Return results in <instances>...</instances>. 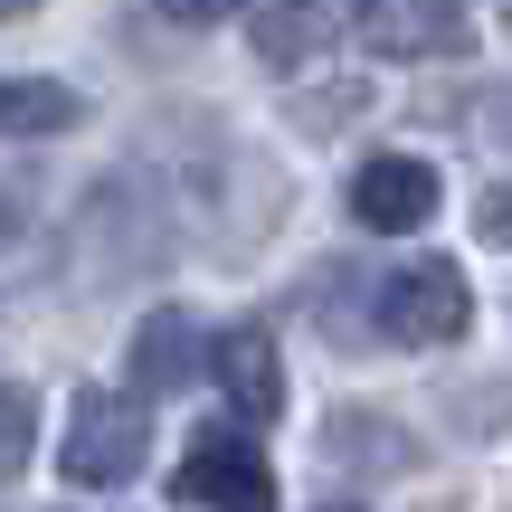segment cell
<instances>
[{"label": "cell", "mask_w": 512, "mask_h": 512, "mask_svg": "<svg viewBox=\"0 0 512 512\" xmlns=\"http://www.w3.org/2000/svg\"><path fill=\"white\" fill-rule=\"evenodd\" d=\"M152 456V408L143 389H76L67 408V446H57V475L76 494H124Z\"/></svg>", "instance_id": "6da1fadb"}, {"label": "cell", "mask_w": 512, "mask_h": 512, "mask_svg": "<svg viewBox=\"0 0 512 512\" xmlns=\"http://www.w3.org/2000/svg\"><path fill=\"white\" fill-rule=\"evenodd\" d=\"M370 323H380V342L437 351V342H456V332L475 323V285H465L456 256H408V266L380 275V294H370Z\"/></svg>", "instance_id": "7a4b0ae2"}, {"label": "cell", "mask_w": 512, "mask_h": 512, "mask_svg": "<svg viewBox=\"0 0 512 512\" xmlns=\"http://www.w3.org/2000/svg\"><path fill=\"white\" fill-rule=\"evenodd\" d=\"M171 494L181 503H200V512H275V465L256 456L247 437H200L181 456V475H171Z\"/></svg>", "instance_id": "3957f363"}, {"label": "cell", "mask_w": 512, "mask_h": 512, "mask_svg": "<svg viewBox=\"0 0 512 512\" xmlns=\"http://www.w3.org/2000/svg\"><path fill=\"white\" fill-rule=\"evenodd\" d=\"M351 219L380 228V238L427 228V219H437V162H418V152H380V162H361V171H351Z\"/></svg>", "instance_id": "277c9868"}, {"label": "cell", "mask_w": 512, "mask_h": 512, "mask_svg": "<svg viewBox=\"0 0 512 512\" xmlns=\"http://www.w3.org/2000/svg\"><path fill=\"white\" fill-rule=\"evenodd\" d=\"M351 29L380 57H456L465 48V0H361Z\"/></svg>", "instance_id": "5b68a950"}, {"label": "cell", "mask_w": 512, "mask_h": 512, "mask_svg": "<svg viewBox=\"0 0 512 512\" xmlns=\"http://www.w3.org/2000/svg\"><path fill=\"white\" fill-rule=\"evenodd\" d=\"M209 380H219V399L238 408V418L266 427L275 408H285V361H275V332H266V323H228L219 351H209Z\"/></svg>", "instance_id": "8992f818"}, {"label": "cell", "mask_w": 512, "mask_h": 512, "mask_svg": "<svg viewBox=\"0 0 512 512\" xmlns=\"http://www.w3.org/2000/svg\"><path fill=\"white\" fill-rule=\"evenodd\" d=\"M209 351H219V342H209L181 304L143 313V332H133V389H143V399H171V389H190L209 370Z\"/></svg>", "instance_id": "52a82bcc"}, {"label": "cell", "mask_w": 512, "mask_h": 512, "mask_svg": "<svg viewBox=\"0 0 512 512\" xmlns=\"http://www.w3.org/2000/svg\"><path fill=\"white\" fill-rule=\"evenodd\" d=\"M247 48H256V67H266V76H304L313 57L332 48V10H323V0H256Z\"/></svg>", "instance_id": "ba28073f"}, {"label": "cell", "mask_w": 512, "mask_h": 512, "mask_svg": "<svg viewBox=\"0 0 512 512\" xmlns=\"http://www.w3.org/2000/svg\"><path fill=\"white\" fill-rule=\"evenodd\" d=\"M76 124H86L76 86H57V76H0V133L10 143H48V133H76Z\"/></svg>", "instance_id": "9c48e42d"}, {"label": "cell", "mask_w": 512, "mask_h": 512, "mask_svg": "<svg viewBox=\"0 0 512 512\" xmlns=\"http://www.w3.org/2000/svg\"><path fill=\"white\" fill-rule=\"evenodd\" d=\"M29 446H38V399L29 389H0V484L29 475Z\"/></svg>", "instance_id": "30bf717a"}, {"label": "cell", "mask_w": 512, "mask_h": 512, "mask_svg": "<svg viewBox=\"0 0 512 512\" xmlns=\"http://www.w3.org/2000/svg\"><path fill=\"white\" fill-rule=\"evenodd\" d=\"M162 19H181V29H219V19H238L247 0H152Z\"/></svg>", "instance_id": "8fae6325"}, {"label": "cell", "mask_w": 512, "mask_h": 512, "mask_svg": "<svg viewBox=\"0 0 512 512\" xmlns=\"http://www.w3.org/2000/svg\"><path fill=\"white\" fill-rule=\"evenodd\" d=\"M475 228H484L494 247H512V181H494V190L475 200Z\"/></svg>", "instance_id": "7c38bea8"}, {"label": "cell", "mask_w": 512, "mask_h": 512, "mask_svg": "<svg viewBox=\"0 0 512 512\" xmlns=\"http://www.w3.org/2000/svg\"><path fill=\"white\" fill-rule=\"evenodd\" d=\"M10 10H29V0H0V19H10Z\"/></svg>", "instance_id": "4fadbf2b"}, {"label": "cell", "mask_w": 512, "mask_h": 512, "mask_svg": "<svg viewBox=\"0 0 512 512\" xmlns=\"http://www.w3.org/2000/svg\"><path fill=\"white\" fill-rule=\"evenodd\" d=\"M323 512H361V503H323Z\"/></svg>", "instance_id": "5bb4252c"}]
</instances>
